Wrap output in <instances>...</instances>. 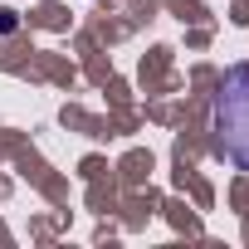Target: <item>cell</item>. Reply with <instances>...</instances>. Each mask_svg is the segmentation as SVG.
Listing matches in <instances>:
<instances>
[{"label":"cell","mask_w":249,"mask_h":249,"mask_svg":"<svg viewBox=\"0 0 249 249\" xmlns=\"http://www.w3.org/2000/svg\"><path fill=\"white\" fill-rule=\"evenodd\" d=\"M210 142L225 161L249 171V69H230L210 103Z\"/></svg>","instance_id":"cell-1"}]
</instances>
